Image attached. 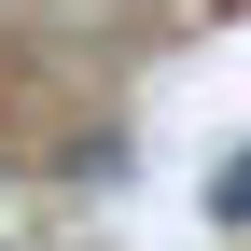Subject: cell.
<instances>
[{"mask_svg": "<svg viewBox=\"0 0 251 251\" xmlns=\"http://www.w3.org/2000/svg\"><path fill=\"white\" fill-rule=\"evenodd\" d=\"M209 224H251V153H224V181H209Z\"/></svg>", "mask_w": 251, "mask_h": 251, "instance_id": "1", "label": "cell"}]
</instances>
